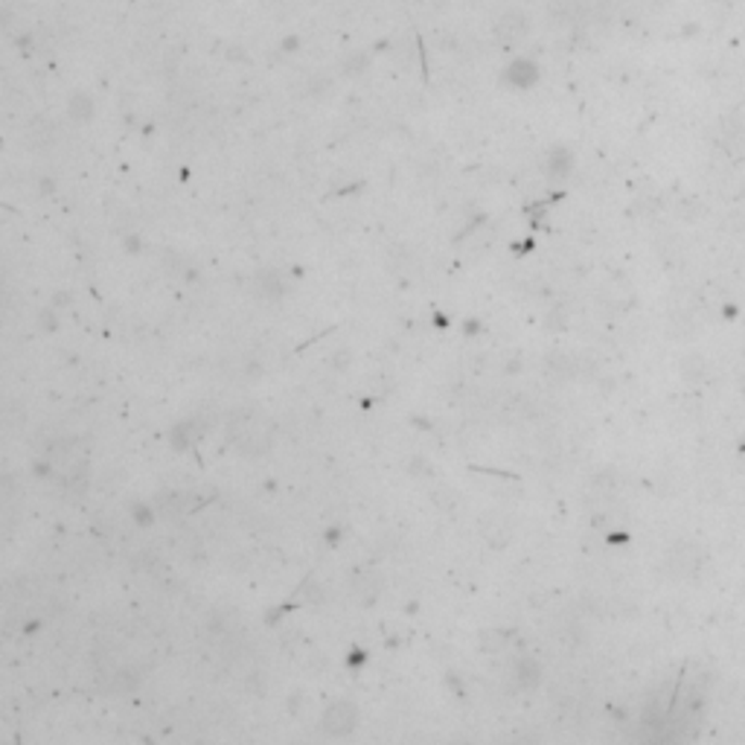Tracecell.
Segmentation results:
<instances>
[{
	"mask_svg": "<svg viewBox=\"0 0 745 745\" xmlns=\"http://www.w3.org/2000/svg\"><path fill=\"white\" fill-rule=\"evenodd\" d=\"M134 518H138V522H143V525H149V522H152V515H149L146 506H134Z\"/></svg>",
	"mask_w": 745,
	"mask_h": 745,
	"instance_id": "cell-3",
	"label": "cell"
},
{
	"mask_svg": "<svg viewBox=\"0 0 745 745\" xmlns=\"http://www.w3.org/2000/svg\"><path fill=\"white\" fill-rule=\"evenodd\" d=\"M515 679H518V684H525V688H536L539 679H542V667L530 661V658H525V661H518V667H515Z\"/></svg>",
	"mask_w": 745,
	"mask_h": 745,
	"instance_id": "cell-2",
	"label": "cell"
},
{
	"mask_svg": "<svg viewBox=\"0 0 745 745\" xmlns=\"http://www.w3.org/2000/svg\"><path fill=\"white\" fill-rule=\"evenodd\" d=\"M359 710L350 702H332L330 708L323 710V731L330 736H347L356 728Z\"/></svg>",
	"mask_w": 745,
	"mask_h": 745,
	"instance_id": "cell-1",
	"label": "cell"
}]
</instances>
